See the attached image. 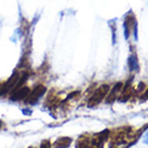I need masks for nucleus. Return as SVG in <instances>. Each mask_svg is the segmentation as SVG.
<instances>
[{"mask_svg":"<svg viewBox=\"0 0 148 148\" xmlns=\"http://www.w3.org/2000/svg\"><path fill=\"white\" fill-rule=\"evenodd\" d=\"M30 93V89L26 86H21L15 88L14 90L12 91V93L10 95V99L11 101H23V99H26V97L28 96V94Z\"/></svg>","mask_w":148,"mask_h":148,"instance_id":"nucleus-3","label":"nucleus"},{"mask_svg":"<svg viewBox=\"0 0 148 148\" xmlns=\"http://www.w3.org/2000/svg\"><path fill=\"white\" fill-rule=\"evenodd\" d=\"M2 125H3V122H2V121H1V120H0V129H1V127H2Z\"/></svg>","mask_w":148,"mask_h":148,"instance_id":"nucleus-9","label":"nucleus"},{"mask_svg":"<svg viewBox=\"0 0 148 148\" xmlns=\"http://www.w3.org/2000/svg\"><path fill=\"white\" fill-rule=\"evenodd\" d=\"M143 96H144V97H143V99H148V91H147V92H146V93H145L144 95H143Z\"/></svg>","mask_w":148,"mask_h":148,"instance_id":"nucleus-8","label":"nucleus"},{"mask_svg":"<svg viewBox=\"0 0 148 148\" xmlns=\"http://www.w3.org/2000/svg\"><path fill=\"white\" fill-rule=\"evenodd\" d=\"M71 144V138L70 137H60L58 140H55L53 144L54 148H67Z\"/></svg>","mask_w":148,"mask_h":148,"instance_id":"nucleus-4","label":"nucleus"},{"mask_svg":"<svg viewBox=\"0 0 148 148\" xmlns=\"http://www.w3.org/2000/svg\"><path fill=\"white\" fill-rule=\"evenodd\" d=\"M40 148H52V144H51V142H50V140H45L41 143Z\"/></svg>","mask_w":148,"mask_h":148,"instance_id":"nucleus-7","label":"nucleus"},{"mask_svg":"<svg viewBox=\"0 0 148 148\" xmlns=\"http://www.w3.org/2000/svg\"><path fill=\"white\" fill-rule=\"evenodd\" d=\"M122 86H123V84L121 82H118L116 83V86L112 88V91H111V93L109 95H108V97H107V103H111V102H114L115 101V99L117 97V94L119 93L120 91L122 90Z\"/></svg>","mask_w":148,"mask_h":148,"instance_id":"nucleus-5","label":"nucleus"},{"mask_svg":"<svg viewBox=\"0 0 148 148\" xmlns=\"http://www.w3.org/2000/svg\"><path fill=\"white\" fill-rule=\"evenodd\" d=\"M45 91H47V89H45V86H42V84L37 86L33 91H30V93H29L28 96L25 99V104H28V105L36 104L39 99H41L42 95L45 93Z\"/></svg>","mask_w":148,"mask_h":148,"instance_id":"nucleus-2","label":"nucleus"},{"mask_svg":"<svg viewBox=\"0 0 148 148\" xmlns=\"http://www.w3.org/2000/svg\"><path fill=\"white\" fill-rule=\"evenodd\" d=\"M91 140L89 137H86V135H82L76 144V148H90Z\"/></svg>","mask_w":148,"mask_h":148,"instance_id":"nucleus-6","label":"nucleus"},{"mask_svg":"<svg viewBox=\"0 0 148 148\" xmlns=\"http://www.w3.org/2000/svg\"><path fill=\"white\" fill-rule=\"evenodd\" d=\"M108 91H109V86H107V84L101 86L99 89L95 90V92L92 94V96H91L90 99H89V102H88V105L90 107H93V106H95V105L99 104L107 96Z\"/></svg>","mask_w":148,"mask_h":148,"instance_id":"nucleus-1","label":"nucleus"},{"mask_svg":"<svg viewBox=\"0 0 148 148\" xmlns=\"http://www.w3.org/2000/svg\"><path fill=\"white\" fill-rule=\"evenodd\" d=\"M29 148H36V147H33V146H32V147H29Z\"/></svg>","mask_w":148,"mask_h":148,"instance_id":"nucleus-10","label":"nucleus"}]
</instances>
